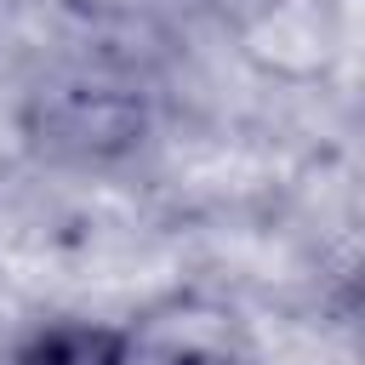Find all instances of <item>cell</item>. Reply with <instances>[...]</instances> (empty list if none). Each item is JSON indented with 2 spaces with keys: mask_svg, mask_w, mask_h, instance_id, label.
<instances>
[{
  "mask_svg": "<svg viewBox=\"0 0 365 365\" xmlns=\"http://www.w3.org/2000/svg\"><path fill=\"white\" fill-rule=\"evenodd\" d=\"M131 365H245V348L222 308L177 297L125 325Z\"/></svg>",
  "mask_w": 365,
  "mask_h": 365,
  "instance_id": "obj_2",
  "label": "cell"
},
{
  "mask_svg": "<svg viewBox=\"0 0 365 365\" xmlns=\"http://www.w3.org/2000/svg\"><path fill=\"white\" fill-rule=\"evenodd\" d=\"M154 137V97L114 68H57L23 97V143L51 165H114Z\"/></svg>",
  "mask_w": 365,
  "mask_h": 365,
  "instance_id": "obj_1",
  "label": "cell"
},
{
  "mask_svg": "<svg viewBox=\"0 0 365 365\" xmlns=\"http://www.w3.org/2000/svg\"><path fill=\"white\" fill-rule=\"evenodd\" d=\"M11 365H131L125 325L103 319H46L11 354Z\"/></svg>",
  "mask_w": 365,
  "mask_h": 365,
  "instance_id": "obj_3",
  "label": "cell"
}]
</instances>
